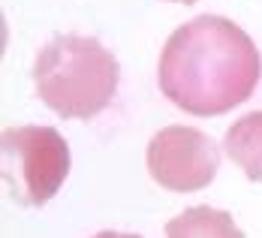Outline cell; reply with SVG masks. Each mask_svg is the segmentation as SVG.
<instances>
[{"label":"cell","mask_w":262,"mask_h":238,"mask_svg":"<svg viewBox=\"0 0 262 238\" xmlns=\"http://www.w3.org/2000/svg\"><path fill=\"white\" fill-rule=\"evenodd\" d=\"M259 76L256 42L223 15H196L175 27L157 60L163 97L196 118H217L241 106Z\"/></svg>","instance_id":"obj_1"},{"label":"cell","mask_w":262,"mask_h":238,"mask_svg":"<svg viewBox=\"0 0 262 238\" xmlns=\"http://www.w3.org/2000/svg\"><path fill=\"white\" fill-rule=\"evenodd\" d=\"M118 79V57L100 39L79 33L52 36L33 63L36 97L67 121L100 115L112 103Z\"/></svg>","instance_id":"obj_2"},{"label":"cell","mask_w":262,"mask_h":238,"mask_svg":"<svg viewBox=\"0 0 262 238\" xmlns=\"http://www.w3.org/2000/svg\"><path fill=\"white\" fill-rule=\"evenodd\" d=\"M3 181L21 205H46L70 175V145L54 127L27 124L0 133Z\"/></svg>","instance_id":"obj_3"},{"label":"cell","mask_w":262,"mask_h":238,"mask_svg":"<svg viewBox=\"0 0 262 238\" xmlns=\"http://www.w3.org/2000/svg\"><path fill=\"white\" fill-rule=\"evenodd\" d=\"M148 172L160 187L175 193H193L214 181L220 166L217 142L196 127L169 124L148 142Z\"/></svg>","instance_id":"obj_4"},{"label":"cell","mask_w":262,"mask_h":238,"mask_svg":"<svg viewBox=\"0 0 262 238\" xmlns=\"http://www.w3.org/2000/svg\"><path fill=\"white\" fill-rule=\"evenodd\" d=\"M223 151L250 178L262 184V109L241 115L223 136Z\"/></svg>","instance_id":"obj_5"},{"label":"cell","mask_w":262,"mask_h":238,"mask_svg":"<svg viewBox=\"0 0 262 238\" xmlns=\"http://www.w3.org/2000/svg\"><path fill=\"white\" fill-rule=\"evenodd\" d=\"M166 238H244V232L235 226L229 211L193 205L166 223Z\"/></svg>","instance_id":"obj_6"},{"label":"cell","mask_w":262,"mask_h":238,"mask_svg":"<svg viewBox=\"0 0 262 238\" xmlns=\"http://www.w3.org/2000/svg\"><path fill=\"white\" fill-rule=\"evenodd\" d=\"M91 238H142V235H133V232H115V229H103V232H97V235Z\"/></svg>","instance_id":"obj_7"},{"label":"cell","mask_w":262,"mask_h":238,"mask_svg":"<svg viewBox=\"0 0 262 238\" xmlns=\"http://www.w3.org/2000/svg\"><path fill=\"white\" fill-rule=\"evenodd\" d=\"M175 3H187V6H190V3H196V0H175Z\"/></svg>","instance_id":"obj_8"}]
</instances>
